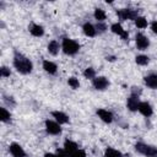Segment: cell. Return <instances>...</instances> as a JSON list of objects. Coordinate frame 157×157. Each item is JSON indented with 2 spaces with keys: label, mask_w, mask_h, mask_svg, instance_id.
Listing matches in <instances>:
<instances>
[{
  "label": "cell",
  "mask_w": 157,
  "mask_h": 157,
  "mask_svg": "<svg viewBox=\"0 0 157 157\" xmlns=\"http://www.w3.org/2000/svg\"><path fill=\"white\" fill-rule=\"evenodd\" d=\"M134 148L139 155L144 157H157V146L155 145H150L144 141H137L134 145Z\"/></svg>",
  "instance_id": "obj_3"
},
{
  "label": "cell",
  "mask_w": 157,
  "mask_h": 157,
  "mask_svg": "<svg viewBox=\"0 0 157 157\" xmlns=\"http://www.w3.org/2000/svg\"><path fill=\"white\" fill-rule=\"evenodd\" d=\"M137 112H139L141 115H144L145 118H150V117H152V114H153V108H152V105H151L150 102H147V101H141Z\"/></svg>",
  "instance_id": "obj_12"
},
{
  "label": "cell",
  "mask_w": 157,
  "mask_h": 157,
  "mask_svg": "<svg viewBox=\"0 0 157 157\" xmlns=\"http://www.w3.org/2000/svg\"><path fill=\"white\" fill-rule=\"evenodd\" d=\"M93 17H94V20H96L97 22H104V21L107 20V13H105V11H104L103 9L97 7V9H94V11H93Z\"/></svg>",
  "instance_id": "obj_22"
},
{
  "label": "cell",
  "mask_w": 157,
  "mask_h": 157,
  "mask_svg": "<svg viewBox=\"0 0 157 157\" xmlns=\"http://www.w3.org/2000/svg\"><path fill=\"white\" fill-rule=\"evenodd\" d=\"M96 114H97V117H98L103 123H105V124H112L113 120H114L113 113H112L110 110H108V109L98 108V109L96 110Z\"/></svg>",
  "instance_id": "obj_9"
},
{
  "label": "cell",
  "mask_w": 157,
  "mask_h": 157,
  "mask_svg": "<svg viewBox=\"0 0 157 157\" xmlns=\"http://www.w3.org/2000/svg\"><path fill=\"white\" fill-rule=\"evenodd\" d=\"M28 32H29L33 37L39 38V37H43V36H44L45 29H44V27H43L42 25L36 23V22H31L29 26H28Z\"/></svg>",
  "instance_id": "obj_14"
},
{
  "label": "cell",
  "mask_w": 157,
  "mask_h": 157,
  "mask_svg": "<svg viewBox=\"0 0 157 157\" xmlns=\"http://www.w3.org/2000/svg\"><path fill=\"white\" fill-rule=\"evenodd\" d=\"M92 86L96 91H105L110 86V81L105 76H96L92 80Z\"/></svg>",
  "instance_id": "obj_6"
},
{
  "label": "cell",
  "mask_w": 157,
  "mask_h": 157,
  "mask_svg": "<svg viewBox=\"0 0 157 157\" xmlns=\"http://www.w3.org/2000/svg\"><path fill=\"white\" fill-rule=\"evenodd\" d=\"M67 85H69L72 90H77V88H80V81H78V78L75 77V76H71V77L67 78Z\"/></svg>",
  "instance_id": "obj_28"
},
{
  "label": "cell",
  "mask_w": 157,
  "mask_h": 157,
  "mask_svg": "<svg viewBox=\"0 0 157 157\" xmlns=\"http://www.w3.org/2000/svg\"><path fill=\"white\" fill-rule=\"evenodd\" d=\"M43 157H59V156L56 155V152H55V153H54V152H45Z\"/></svg>",
  "instance_id": "obj_33"
},
{
  "label": "cell",
  "mask_w": 157,
  "mask_h": 157,
  "mask_svg": "<svg viewBox=\"0 0 157 157\" xmlns=\"http://www.w3.org/2000/svg\"><path fill=\"white\" fill-rule=\"evenodd\" d=\"M82 75H83V77L85 78H87V80H93L96 76H97V74H96V70L92 67V66H90V67H86L85 70H83V72H82Z\"/></svg>",
  "instance_id": "obj_25"
},
{
  "label": "cell",
  "mask_w": 157,
  "mask_h": 157,
  "mask_svg": "<svg viewBox=\"0 0 157 157\" xmlns=\"http://www.w3.org/2000/svg\"><path fill=\"white\" fill-rule=\"evenodd\" d=\"M9 152L12 157H27L26 151L18 142H11L9 145Z\"/></svg>",
  "instance_id": "obj_10"
},
{
  "label": "cell",
  "mask_w": 157,
  "mask_h": 157,
  "mask_svg": "<svg viewBox=\"0 0 157 157\" xmlns=\"http://www.w3.org/2000/svg\"><path fill=\"white\" fill-rule=\"evenodd\" d=\"M69 157H86V152H85V150L78 148L77 151H75L72 153H69Z\"/></svg>",
  "instance_id": "obj_30"
},
{
  "label": "cell",
  "mask_w": 157,
  "mask_h": 157,
  "mask_svg": "<svg viewBox=\"0 0 157 157\" xmlns=\"http://www.w3.org/2000/svg\"><path fill=\"white\" fill-rule=\"evenodd\" d=\"M105 60L107 61H115L117 60V56L115 55H107L105 56Z\"/></svg>",
  "instance_id": "obj_34"
},
{
  "label": "cell",
  "mask_w": 157,
  "mask_h": 157,
  "mask_svg": "<svg viewBox=\"0 0 157 157\" xmlns=\"http://www.w3.org/2000/svg\"><path fill=\"white\" fill-rule=\"evenodd\" d=\"M47 50L50 55L53 56H56L59 54V52L61 50V43L56 39H52L48 44H47Z\"/></svg>",
  "instance_id": "obj_16"
},
{
  "label": "cell",
  "mask_w": 157,
  "mask_h": 157,
  "mask_svg": "<svg viewBox=\"0 0 157 157\" xmlns=\"http://www.w3.org/2000/svg\"><path fill=\"white\" fill-rule=\"evenodd\" d=\"M11 118H12V115H11L10 110L6 107H0V119H1V121L5 123V124L11 123Z\"/></svg>",
  "instance_id": "obj_21"
},
{
  "label": "cell",
  "mask_w": 157,
  "mask_h": 157,
  "mask_svg": "<svg viewBox=\"0 0 157 157\" xmlns=\"http://www.w3.org/2000/svg\"><path fill=\"white\" fill-rule=\"evenodd\" d=\"M12 66L21 75H29L33 71V63H32V60L28 56H26L23 53L18 52L17 49L13 50Z\"/></svg>",
  "instance_id": "obj_1"
},
{
  "label": "cell",
  "mask_w": 157,
  "mask_h": 157,
  "mask_svg": "<svg viewBox=\"0 0 157 157\" xmlns=\"http://www.w3.org/2000/svg\"><path fill=\"white\" fill-rule=\"evenodd\" d=\"M10 75H11V69L6 65H2L0 67V76L2 78H6V77H10Z\"/></svg>",
  "instance_id": "obj_29"
},
{
  "label": "cell",
  "mask_w": 157,
  "mask_h": 157,
  "mask_svg": "<svg viewBox=\"0 0 157 157\" xmlns=\"http://www.w3.org/2000/svg\"><path fill=\"white\" fill-rule=\"evenodd\" d=\"M150 44H151V43H150L148 37L145 36L144 33L139 32V33L135 34V45H136V48H137L139 50H141V52L147 50V49L150 48Z\"/></svg>",
  "instance_id": "obj_7"
},
{
  "label": "cell",
  "mask_w": 157,
  "mask_h": 157,
  "mask_svg": "<svg viewBox=\"0 0 157 157\" xmlns=\"http://www.w3.org/2000/svg\"><path fill=\"white\" fill-rule=\"evenodd\" d=\"M150 28H151V31H152L155 34H157V20H153V21L150 23Z\"/></svg>",
  "instance_id": "obj_32"
},
{
  "label": "cell",
  "mask_w": 157,
  "mask_h": 157,
  "mask_svg": "<svg viewBox=\"0 0 157 157\" xmlns=\"http://www.w3.org/2000/svg\"><path fill=\"white\" fill-rule=\"evenodd\" d=\"M63 148H64L65 152H67V153H72V152H75V151L78 150V145H77L75 141H72V140H70V139H66V140L64 141Z\"/></svg>",
  "instance_id": "obj_20"
},
{
  "label": "cell",
  "mask_w": 157,
  "mask_h": 157,
  "mask_svg": "<svg viewBox=\"0 0 157 157\" xmlns=\"http://www.w3.org/2000/svg\"><path fill=\"white\" fill-rule=\"evenodd\" d=\"M42 67H43V70L47 72V74H49V75H56L58 74V65L54 63V61H52V60H48V59H44L43 60V63H42Z\"/></svg>",
  "instance_id": "obj_15"
},
{
  "label": "cell",
  "mask_w": 157,
  "mask_h": 157,
  "mask_svg": "<svg viewBox=\"0 0 157 157\" xmlns=\"http://www.w3.org/2000/svg\"><path fill=\"white\" fill-rule=\"evenodd\" d=\"M104 157H130V155H125L123 152H120L119 150L114 148V147H107L104 150Z\"/></svg>",
  "instance_id": "obj_19"
},
{
  "label": "cell",
  "mask_w": 157,
  "mask_h": 157,
  "mask_svg": "<svg viewBox=\"0 0 157 157\" xmlns=\"http://www.w3.org/2000/svg\"><path fill=\"white\" fill-rule=\"evenodd\" d=\"M44 129L48 135L59 136L63 132V128L59 123H56L54 119H45L44 120Z\"/></svg>",
  "instance_id": "obj_4"
},
{
  "label": "cell",
  "mask_w": 157,
  "mask_h": 157,
  "mask_svg": "<svg viewBox=\"0 0 157 157\" xmlns=\"http://www.w3.org/2000/svg\"><path fill=\"white\" fill-rule=\"evenodd\" d=\"M82 32L86 37H90V38H93L97 36V31H96V27L93 23L91 22H85L82 25Z\"/></svg>",
  "instance_id": "obj_18"
},
{
  "label": "cell",
  "mask_w": 157,
  "mask_h": 157,
  "mask_svg": "<svg viewBox=\"0 0 157 157\" xmlns=\"http://www.w3.org/2000/svg\"><path fill=\"white\" fill-rule=\"evenodd\" d=\"M142 93V88L139 86H131L130 88V94H135V96H141Z\"/></svg>",
  "instance_id": "obj_31"
},
{
  "label": "cell",
  "mask_w": 157,
  "mask_h": 157,
  "mask_svg": "<svg viewBox=\"0 0 157 157\" xmlns=\"http://www.w3.org/2000/svg\"><path fill=\"white\" fill-rule=\"evenodd\" d=\"M135 63L140 66H146L150 64V56L146 54H139L135 56Z\"/></svg>",
  "instance_id": "obj_23"
},
{
  "label": "cell",
  "mask_w": 157,
  "mask_h": 157,
  "mask_svg": "<svg viewBox=\"0 0 157 157\" xmlns=\"http://www.w3.org/2000/svg\"><path fill=\"white\" fill-rule=\"evenodd\" d=\"M140 96H135V94H130L126 99V108L130 112H137L139 105H140Z\"/></svg>",
  "instance_id": "obj_13"
},
{
  "label": "cell",
  "mask_w": 157,
  "mask_h": 157,
  "mask_svg": "<svg viewBox=\"0 0 157 157\" xmlns=\"http://www.w3.org/2000/svg\"><path fill=\"white\" fill-rule=\"evenodd\" d=\"M117 16L120 21H128V20H131V21H135L136 17H139V10H135V9H119L117 10Z\"/></svg>",
  "instance_id": "obj_5"
},
{
  "label": "cell",
  "mask_w": 157,
  "mask_h": 157,
  "mask_svg": "<svg viewBox=\"0 0 157 157\" xmlns=\"http://www.w3.org/2000/svg\"><path fill=\"white\" fill-rule=\"evenodd\" d=\"M94 27H96L97 34H103V33H105L108 31V26H107L105 22H96Z\"/></svg>",
  "instance_id": "obj_27"
},
{
  "label": "cell",
  "mask_w": 157,
  "mask_h": 157,
  "mask_svg": "<svg viewBox=\"0 0 157 157\" xmlns=\"http://www.w3.org/2000/svg\"><path fill=\"white\" fill-rule=\"evenodd\" d=\"M144 85H145L147 88L157 90V74L151 72V74L146 75V76L144 77Z\"/></svg>",
  "instance_id": "obj_17"
},
{
  "label": "cell",
  "mask_w": 157,
  "mask_h": 157,
  "mask_svg": "<svg viewBox=\"0 0 157 157\" xmlns=\"http://www.w3.org/2000/svg\"><path fill=\"white\" fill-rule=\"evenodd\" d=\"M50 115L60 125H65V124H69L70 123V117L66 113L61 112V110H52L50 112Z\"/></svg>",
  "instance_id": "obj_11"
},
{
  "label": "cell",
  "mask_w": 157,
  "mask_h": 157,
  "mask_svg": "<svg viewBox=\"0 0 157 157\" xmlns=\"http://www.w3.org/2000/svg\"><path fill=\"white\" fill-rule=\"evenodd\" d=\"M2 102L4 104L6 105V108H13L16 105V101L13 97L11 96H6V94H2Z\"/></svg>",
  "instance_id": "obj_26"
},
{
  "label": "cell",
  "mask_w": 157,
  "mask_h": 157,
  "mask_svg": "<svg viewBox=\"0 0 157 157\" xmlns=\"http://www.w3.org/2000/svg\"><path fill=\"white\" fill-rule=\"evenodd\" d=\"M81 49V45L77 40L69 38V37H64L61 40V52L66 55H76Z\"/></svg>",
  "instance_id": "obj_2"
},
{
  "label": "cell",
  "mask_w": 157,
  "mask_h": 157,
  "mask_svg": "<svg viewBox=\"0 0 157 157\" xmlns=\"http://www.w3.org/2000/svg\"><path fill=\"white\" fill-rule=\"evenodd\" d=\"M134 23H135V26H136L139 29H144V28H146V27L148 26V21H147V18H146L145 16H139V17H136V20L134 21Z\"/></svg>",
  "instance_id": "obj_24"
},
{
  "label": "cell",
  "mask_w": 157,
  "mask_h": 157,
  "mask_svg": "<svg viewBox=\"0 0 157 157\" xmlns=\"http://www.w3.org/2000/svg\"><path fill=\"white\" fill-rule=\"evenodd\" d=\"M109 29H110L112 33L119 36L123 40H125V42L129 40V32H128L126 29H124L123 26H121L119 22H114V23H112L110 27H109Z\"/></svg>",
  "instance_id": "obj_8"
}]
</instances>
